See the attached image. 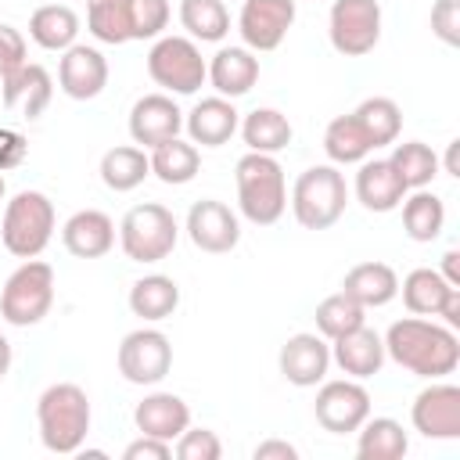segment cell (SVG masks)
Here are the masks:
<instances>
[{
	"instance_id": "cell-1",
	"label": "cell",
	"mask_w": 460,
	"mask_h": 460,
	"mask_svg": "<svg viewBox=\"0 0 460 460\" xmlns=\"http://www.w3.org/2000/svg\"><path fill=\"white\" fill-rule=\"evenodd\" d=\"M385 356L413 377H446L460 367V338L453 327L428 316H402L385 331Z\"/></svg>"
},
{
	"instance_id": "cell-2",
	"label": "cell",
	"mask_w": 460,
	"mask_h": 460,
	"mask_svg": "<svg viewBox=\"0 0 460 460\" xmlns=\"http://www.w3.org/2000/svg\"><path fill=\"white\" fill-rule=\"evenodd\" d=\"M90 420H93L90 399L75 381H54L36 399V424L47 453H58V456L79 453L90 435Z\"/></svg>"
},
{
	"instance_id": "cell-3",
	"label": "cell",
	"mask_w": 460,
	"mask_h": 460,
	"mask_svg": "<svg viewBox=\"0 0 460 460\" xmlns=\"http://www.w3.org/2000/svg\"><path fill=\"white\" fill-rule=\"evenodd\" d=\"M234 180H237V208H241V216L248 223L273 226L284 216V208H288V180H284V169H280L277 155L248 151L237 162Z\"/></svg>"
},
{
	"instance_id": "cell-4",
	"label": "cell",
	"mask_w": 460,
	"mask_h": 460,
	"mask_svg": "<svg viewBox=\"0 0 460 460\" xmlns=\"http://www.w3.org/2000/svg\"><path fill=\"white\" fill-rule=\"evenodd\" d=\"M54 201L43 190H18L7 205H4V219H0V241L11 255L18 259H36L50 237H54Z\"/></svg>"
},
{
	"instance_id": "cell-5",
	"label": "cell",
	"mask_w": 460,
	"mask_h": 460,
	"mask_svg": "<svg viewBox=\"0 0 460 460\" xmlns=\"http://www.w3.org/2000/svg\"><path fill=\"white\" fill-rule=\"evenodd\" d=\"M180 241V223L176 216L158 205V201H144V205H133L122 223H119V244H122V255L129 262H140V266H151V262H162L172 255Z\"/></svg>"
},
{
	"instance_id": "cell-6",
	"label": "cell",
	"mask_w": 460,
	"mask_h": 460,
	"mask_svg": "<svg viewBox=\"0 0 460 460\" xmlns=\"http://www.w3.org/2000/svg\"><path fill=\"white\" fill-rule=\"evenodd\" d=\"M147 75L162 93L190 97L208 83V61L190 36H158L147 50Z\"/></svg>"
},
{
	"instance_id": "cell-7",
	"label": "cell",
	"mask_w": 460,
	"mask_h": 460,
	"mask_svg": "<svg viewBox=\"0 0 460 460\" xmlns=\"http://www.w3.org/2000/svg\"><path fill=\"white\" fill-rule=\"evenodd\" d=\"M345 205H349V187L338 165H309L291 187V212L305 230L334 226Z\"/></svg>"
},
{
	"instance_id": "cell-8",
	"label": "cell",
	"mask_w": 460,
	"mask_h": 460,
	"mask_svg": "<svg viewBox=\"0 0 460 460\" xmlns=\"http://www.w3.org/2000/svg\"><path fill=\"white\" fill-rule=\"evenodd\" d=\"M54 305V266L43 259H22V266L4 280L0 316L11 327L40 323Z\"/></svg>"
},
{
	"instance_id": "cell-9",
	"label": "cell",
	"mask_w": 460,
	"mask_h": 460,
	"mask_svg": "<svg viewBox=\"0 0 460 460\" xmlns=\"http://www.w3.org/2000/svg\"><path fill=\"white\" fill-rule=\"evenodd\" d=\"M331 47L341 58H363L381 43V4L377 0H334L327 14Z\"/></svg>"
},
{
	"instance_id": "cell-10",
	"label": "cell",
	"mask_w": 460,
	"mask_h": 460,
	"mask_svg": "<svg viewBox=\"0 0 460 460\" xmlns=\"http://www.w3.org/2000/svg\"><path fill=\"white\" fill-rule=\"evenodd\" d=\"M115 363L129 385H158L172 370V341L158 327H137L119 341Z\"/></svg>"
},
{
	"instance_id": "cell-11",
	"label": "cell",
	"mask_w": 460,
	"mask_h": 460,
	"mask_svg": "<svg viewBox=\"0 0 460 460\" xmlns=\"http://www.w3.org/2000/svg\"><path fill=\"white\" fill-rule=\"evenodd\" d=\"M313 417L331 435H352L370 417V392L356 377H334V381L323 377L316 388Z\"/></svg>"
},
{
	"instance_id": "cell-12",
	"label": "cell",
	"mask_w": 460,
	"mask_h": 460,
	"mask_svg": "<svg viewBox=\"0 0 460 460\" xmlns=\"http://www.w3.org/2000/svg\"><path fill=\"white\" fill-rule=\"evenodd\" d=\"M187 237L198 252H208V255H226L241 244V219L237 212L219 201V198H201L190 205L187 212Z\"/></svg>"
},
{
	"instance_id": "cell-13",
	"label": "cell",
	"mask_w": 460,
	"mask_h": 460,
	"mask_svg": "<svg viewBox=\"0 0 460 460\" xmlns=\"http://www.w3.org/2000/svg\"><path fill=\"white\" fill-rule=\"evenodd\" d=\"M295 14H298L295 0H244L237 14V32L248 50L266 54L284 43L288 29L295 25Z\"/></svg>"
},
{
	"instance_id": "cell-14",
	"label": "cell",
	"mask_w": 460,
	"mask_h": 460,
	"mask_svg": "<svg viewBox=\"0 0 460 460\" xmlns=\"http://www.w3.org/2000/svg\"><path fill=\"white\" fill-rule=\"evenodd\" d=\"M410 420L424 438H460V388L435 377L417 392Z\"/></svg>"
},
{
	"instance_id": "cell-15",
	"label": "cell",
	"mask_w": 460,
	"mask_h": 460,
	"mask_svg": "<svg viewBox=\"0 0 460 460\" xmlns=\"http://www.w3.org/2000/svg\"><path fill=\"white\" fill-rule=\"evenodd\" d=\"M280 374L295 388H316L331 370V341L313 331H298L280 345Z\"/></svg>"
},
{
	"instance_id": "cell-16",
	"label": "cell",
	"mask_w": 460,
	"mask_h": 460,
	"mask_svg": "<svg viewBox=\"0 0 460 460\" xmlns=\"http://www.w3.org/2000/svg\"><path fill=\"white\" fill-rule=\"evenodd\" d=\"M180 129H183V111L172 101V93H144L129 108V137L144 151L180 137Z\"/></svg>"
},
{
	"instance_id": "cell-17",
	"label": "cell",
	"mask_w": 460,
	"mask_h": 460,
	"mask_svg": "<svg viewBox=\"0 0 460 460\" xmlns=\"http://www.w3.org/2000/svg\"><path fill=\"white\" fill-rule=\"evenodd\" d=\"M58 86L72 101H93L108 86V58L97 47L72 43L58 61Z\"/></svg>"
},
{
	"instance_id": "cell-18",
	"label": "cell",
	"mask_w": 460,
	"mask_h": 460,
	"mask_svg": "<svg viewBox=\"0 0 460 460\" xmlns=\"http://www.w3.org/2000/svg\"><path fill=\"white\" fill-rule=\"evenodd\" d=\"M50 101H54V75L36 61H25L18 72L0 79V104L7 111H18L25 122H36L50 108Z\"/></svg>"
},
{
	"instance_id": "cell-19",
	"label": "cell",
	"mask_w": 460,
	"mask_h": 460,
	"mask_svg": "<svg viewBox=\"0 0 460 460\" xmlns=\"http://www.w3.org/2000/svg\"><path fill=\"white\" fill-rule=\"evenodd\" d=\"M241 126V111L234 108L230 97H201L187 115H183V129L190 137L194 147H223Z\"/></svg>"
},
{
	"instance_id": "cell-20",
	"label": "cell",
	"mask_w": 460,
	"mask_h": 460,
	"mask_svg": "<svg viewBox=\"0 0 460 460\" xmlns=\"http://www.w3.org/2000/svg\"><path fill=\"white\" fill-rule=\"evenodd\" d=\"M61 244L75 259H101L115 248V223L101 208H79L61 226Z\"/></svg>"
},
{
	"instance_id": "cell-21",
	"label": "cell",
	"mask_w": 460,
	"mask_h": 460,
	"mask_svg": "<svg viewBox=\"0 0 460 460\" xmlns=\"http://www.w3.org/2000/svg\"><path fill=\"white\" fill-rule=\"evenodd\" d=\"M385 359H388L385 356V341L367 323H359L356 331H349V334L331 341V363H338V370L345 377H356V381L374 377L385 367Z\"/></svg>"
},
{
	"instance_id": "cell-22",
	"label": "cell",
	"mask_w": 460,
	"mask_h": 460,
	"mask_svg": "<svg viewBox=\"0 0 460 460\" xmlns=\"http://www.w3.org/2000/svg\"><path fill=\"white\" fill-rule=\"evenodd\" d=\"M133 424L140 435L176 442L190 428V406L172 392H151L133 406Z\"/></svg>"
},
{
	"instance_id": "cell-23",
	"label": "cell",
	"mask_w": 460,
	"mask_h": 460,
	"mask_svg": "<svg viewBox=\"0 0 460 460\" xmlns=\"http://www.w3.org/2000/svg\"><path fill=\"white\" fill-rule=\"evenodd\" d=\"M208 83L219 97H244L255 83H259V54L248 50L244 43L241 47H219L212 58H208Z\"/></svg>"
},
{
	"instance_id": "cell-24",
	"label": "cell",
	"mask_w": 460,
	"mask_h": 460,
	"mask_svg": "<svg viewBox=\"0 0 460 460\" xmlns=\"http://www.w3.org/2000/svg\"><path fill=\"white\" fill-rule=\"evenodd\" d=\"M356 201L367 212H392L402 205V198L410 194L406 183L395 176V169L388 165V158H363L359 172H356Z\"/></svg>"
},
{
	"instance_id": "cell-25",
	"label": "cell",
	"mask_w": 460,
	"mask_h": 460,
	"mask_svg": "<svg viewBox=\"0 0 460 460\" xmlns=\"http://www.w3.org/2000/svg\"><path fill=\"white\" fill-rule=\"evenodd\" d=\"M341 291L356 298L363 309H381L399 295V273L388 262H356L341 277Z\"/></svg>"
},
{
	"instance_id": "cell-26",
	"label": "cell",
	"mask_w": 460,
	"mask_h": 460,
	"mask_svg": "<svg viewBox=\"0 0 460 460\" xmlns=\"http://www.w3.org/2000/svg\"><path fill=\"white\" fill-rule=\"evenodd\" d=\"M180 309V284L165 273H147L140 280H133L129 288V313L140 316L144 323H158L169 320Z\"/></svg>"
},
{
	"instance_id": "cell-27",
	"label": "cell",
	"mask_w": 460,
	"mask_h": 460,
	"mask_svg": "<svg viewBox=\"0 0 460 460\" xmlns=\"http://www.w3.org/2000/svg\"><path fill=\"white\" fill-rule=\"evenodd\" d=\"M75 36H79V14L61 0L43 4V7H36L29 14V40L36 47H43V50H58L61 54V50H68L75 43Z\"/></svg>"
},
{
	"instance_id": "cell-28",
	"label": "cell",
	"mask_w": 460,
	"mask_h": 460,
	"mask_svg": "<svg viewBox=\"0 0 460 460\" xmlns=\"http://www.w3.org/2000/svg\"><path fill=\"white\" fill-rule=\"evenodd\" d=\"M237 133H241V140L248 144V151H259V155H277V151H284V147L291 144V137H295L288 115L277 111V108H255V111H248V115L241 119Z\"/></svg>"
},
{
	"instance_id": "cell-29",
	"label": "cell",
	"mask_w": 460,
	"mask_h": 460,
	"mask_svg": "<svg viewBox=\"0 0 460 460\" xmlns=\"http://www.w3.org/2000/svg\"><path fill=\"white\" fill-rule=\"evenodd\" d=\"M147 176H151V158L137 144H119V147H108L101 155V180L115 194H126V190L140 187Z\"/></svg>"
},
{
	"instance_id": "cell-30",
	"label": "cell",
	"mask_w": 460,
	"mask_h": 460,
	"mask_svg": "<svg viewBox=\"0 0 460 460\" xmlns=\"http://www.w3.org/2000/svg\"><path fill=\"white\" fill-rule=\"evenodd\" d=\"M147 158H151V176H158L169 187H183L201 172V151L190 140H180V137L151 147Z\"/></svg>"
},
{
	"instance_id": "cell-31",
	"label": "cell",
	"mask_w": 460,
	"mask_h": 460,
	"mask_svg": "<svg viewBox=\"0 0 460 460\" xmlns=\"http://www.w3.org/2000/svg\"><path fill=\"white\" fill-rule=\"evenodd\" d=\"M399 208H402V230L417 244L435 241L442 234V226H446V201L435 190H428V187L406 194Z\"/></svg>"
},
{
	"instance_id": "cell-32",
	"label": "cell",
	"mask_w": 460,
	"mask_h": 460,
	"mask_svg": "<svg viewBox=\"0 0 460 460\" xmlns=\"http://www.w3.org/2000/svg\"><path fill=\"white\" fill-rule=\"evenodd\" d=\"M449 291H453V284L431 266L410 270L402 277V284H399V295H402V302H406V309L413 316H438L446 298H449Z\"/></svg>"
},
{
	"instance_id": "cell-33",
	"label": "cell",
	"mask_w": 460,
	"mask_h": 460,
	"mask_svg": "<svg viewBox=\"0 0 460 460\" xmlns=\"http://www.w3.org/2000/svg\"><path fill=\"white\" fill-rule=\"evenodd\" d=\"M356 435V456L363 460H399L410 449V438L395 417H367Z\"/></svg>"
},
{
	"instance_id": "cell-34",
	"label": "cell",
	"mask_w": 460,
	"mask_h": 460,
	"mask_svg": "<svg viewBox=\"0 0 460 460\" xmlns=\"http://www.w3.org/2000/svg\"><path fill=\"white\" fill-rule=\"evenodd\" d=\"M86 29L97 43L122 47L133 40V0H86Z\"/></svg>"
},
{
	"instance_id": "cell-35",
	"label": "cell",
	"mask_w": 460,
	"mask_h": 460,
	"mask_svg": "<svg viewBox=\"0 0 460 460\" xmlns=\"http://www.w3.org/2000/svg\"><path fill=\"white\" fill-rule=\"evenodd\" d=\"M323 151L331 158V165H359L363 158H370V140L359 126V119L349 111V115H338L327 122L323 129Z\"/></svg>"
},
{
	"instance_id": "cell-36",
	"label": "cell",
	"mask_w": 460,
	"mask_h": 460,
	"mask_svg": "<svg viewBox=\"0 0 460 460\" xmlns=\"http://www.w3.org/2000/svg\"><path fill=\"white\" fill-rule=\"evenodd\" d=\"M180 25L194 43H219L230 32V11L223 0H180Z\"/></svg>"
},
{
	"instance_id": "cell-37",
	"label": "cell",
	"mask_w": 460,
	"mask_h": 460,
	"mask_svg": "<svg viewBox=\"0 0 460 460\" xmlns=\"http://www.w3.org/2000/svg\"><path fill=\"white\" fill-rule=\"evenodd\" d=\"M388 165L395 169V176L406 183V190H420L438 176V155L424 144V140H402L392 147Z\"/></svg>"
},
{
	"instance_id": "cell-38",
	"label": "cell",
	"mask_w": 460,
	"mask_h": 460,
	"mask_svg": "<svg viewBox=\"0 0 460 460\" xmlns=\"http://www.w3.org/2000/svg\"><path fill=\"white\" fill-rule=\"evenodd\" d=\"M370 140V147H388L399 140V129H402V108L392 101V97H367L359 101V108L352 111Z\"/></svg>"
},
{
	"instance_id": "cell-39",
	"label": "cell",
	"mask_w": 460,
	"mask_h": 460,
	"mask_svg": "<svg viewBox=\"0 0 460 460\" xmlns=\"http://www.w3.org/2000/svg\"><path fill=\"white\" fill-rule=\"evenodd\" d=\"M313 316H316V334H323L327 341H334V338L356 331L359 323H367V309H363L356 298H349L345 291L327 295V298L316 305Z\"/></svg>"
},
{
	"instance_id": "cell-40",
	"label": "cell",
	"mask_w": 460,
	"mask_h": 460,
	"mask_svg": "<svg viewBox=\"0 0 460 460\" xmlns=\"http://www.w3.org/2000/svg\"><path fill=\"white\" fill-rule=\"evenodd\" d=\"M172 18L169 0H133V40H158L165 36Z\"/></svg>"
},
{
	"instance_id": "cell-41",
	"label": "cell",
	"mask_w": 460,
	"mask_h": 460,
	"mask_svg": "<svg viewBox=\"0 0 460 460\" xmlns=\"http://www.w3.org/2000/svg\"><path fill=\"white\" fill-rule=\"evenodd\" d=\"M172 453L180 460H219L223 456V442L216 431L208 428H187L176 442H172Z\"/></svg>"
},
{
	"instance_id": "cell-42",
	"label": "cell",
	"mask_w": 460,
	"mask_h": 460,
	"mask_svg": "<svg viewBox=\"0 0 460 460\" xmlns=\"http://www.w3.org/2000/svg\"><path fill=\"white\" fill-rule=\"evenodd\" d=\"M25 61H29V43H25V36H22L14 25L0 22V79H7L11 72H18Z\"/></svg>"
},
{
	"instance_id": "cell-43",
	"label": "cell",
	"mask_w": 460,
	"mask_h": 460,
	"mask_svg": "<svg viewBox=\"0 0 460 460\" xmlns=\"http://www.w3.org/2000/svg\"><path fill=\"white\" fill-rule=\"evenodd\" d=\"M431 32L446 47H460V0H435L431 4Z\"/></svg>"
},
{
	"instance_id": "cell-44",
	"label": "cell",
	"mask_w": 460,
	"mask_h": 460,
	"mask_svg": "<svg viewBox=\"0 0 460 460\" xmlns=\"http://www.w3.org/2000/svg\"><path fill=\"white\" fill-rule=\"evenodd\" d=\"M25 158H29V140H25L18 129L0 126V172L18 169Z\"/></svg>"
},
{
	"instance_id": "cell-45",
	"label": "cell",
	"mask_w": 460,
	"mask_h": 460,
	"mask_svg": "<svg viewBox=\"0 0 460 460\" xmlns=\"http://www.w3.org/2000/svg\"><path fill=\"white\" fill-rule=\"evenodd\" d=\"M122 456H126V460H169V456H172V442L140 435V438H133V442L122 449Z\"/></svg>"
},
{
	"instance_id": "cell-46",
	"label": "cell",
	"mask_w": 460,
	"mask_h": 460,
	"mask_svg": "<svg viewBox=\"0 0 460 460\" xmlns=\"http://www.w3.org/2000/svg\"><path fill=\"white\" fill-rule=\"evenodd\" d=\"M252 456H255V460H295L298 449H295L291 442H284V438H266V442H259V446L252 449Z\"/></svg>"
},
{
	"instance_id": "cell-47",
	"label": "cell",
	"mask_w": 460,
	"mask_h": 460,
	"mask_svg": "<svg viewBox=\"0 0 460 460\" xmlns=\"http://www.w3.org/2000/svg\"><path fill=\"white\" fill-rule=\"evenodd\" d=\"M438 316H442V323H446V327H453V331L460 327V288H453V291H449V298H446V305H442V313H438Z\"/></svg>"
},
{
	"instance_id": "cell-48",
	"label": "cell",
	"mask_w": 460,
	"mask_h": 460,
	"mask_svg": "<svg viewBox=\"0 0 460 460\" xmlns=\"http://www.w3.org/2000/svg\"><path fill=\"white\" fill-rule=\"evenodd\" d=\"M453 288H460V252L456 248H449L446 255H442V270H438Z\"/></svg>"
},
{
	"instance_id": "cell-49",
	"label": "cell",
	"mask_w": 460,
	"mask_h": 460,
	"mask_svg": "<svg viewBox=\"0 0 460 460\" xmlns=\"http://www.w3.org/2000/svg\"><path fill=\"white\" fill-rule=\"evenodd\" d=\"M438 169H442V172H449V176H460V140H449L446 158L438 162Z\"/></svg>"
},
{
	"instance_id": "cell-50",
	"label": "cell",
	"mask_w": 460,
	"mask_h": 460,
	"mask_svg": "<svg viewBox=\"0 0 460 460\" xmlns=\"http://www.w3.org/2000/svg\"><path fill=\"white\" fill-rule=\"evenodd\" d=\"M11 359H14V352H11V341L0 334V381L7 377V370H11Z\"/></svg>"
},
{
	"instance_id": "cell-51",
	"label": "cell",
	"mask_w": 460,
	"mask_h": 460,
	"mask_svg": "<svg viewBox=\"0 0 460 460\" xmlns=\"http://www.w3.org/2000/svg\"><path fill=\"white\" fill-rule=\"evenodd\" d=\"M4 194H7V180H4V172H0V201H4Z\"/></svg>"
}]
</instances>
